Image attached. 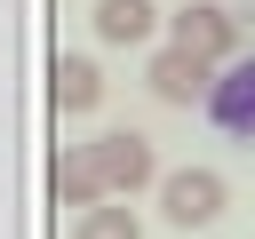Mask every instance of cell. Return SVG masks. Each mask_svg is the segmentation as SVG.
Here are the masks:
<instances>
[{
	"mask_svg": "<svg viewBox=\"0 0 255 239\" xmlns=\"http://www.w3.org/2000/svg\"><path fill=\"white\" fill-rule=\"evenodd\" d=\"M151 0H96V40H112V48H135V40H151Z\"/></svg>",
	"mask_w": 255,
	"mask_h": 239,
	"instance_id": "8",
	"label": "cell"
},
{
	"mask_svg": "<svg viewBox=\"0 0 255 239\" xmlns=\"http://www.w3.org/2000/svg\"><path fill=\"white\" fill-rule=\"evenodd\" d=\"M143 80H151V96H159V104H199V96L215 88V64L167 40V48L151 56V72H143Z\"/></svg>",
	"mask_w": 255,
	"mask_h": 239,
	"instance_id": "5",
	"label": "cell"
},
{
	"mask_svg": "<svg viewBox=\"0 0 255 239\" xmlns=\"http://www.w3.org/2000/svg\"><path fill=\"white\" fill-rule=\"evenodd\" d=\"M167 40L191 48V56H207V64H239V16L215 8V0H183L167 16Z\"/></svg>",
	"mask_w": 255,
	"mask_h": 239,
	"instance_id": "2",
	"label": "cell"
},
{
	"mask_svg": "<svg viewBox=\"0 0 255 239\" xmlns=\"http://www.w3.org/2000/svg\"><path fill=\"white\" fill-rule=\"evenodd\" d=\"M48 104H56L64 120L96 112V104H104V72H96V56H56V64H48Z\"/></svg>",
	"mask_w": 255,
	"mask_h": 239,
	"instance_id": "7",
	"label": "cell"
},
{
	"mask_svg": "<svg viewBox=\"0 0 255 239\" xmlns=\"http://www.w3.org/2000/svg\"><path fill=\"white\" fill-rule=\"evenodd\" d=\"M175 8H183V0H175Z\"/></svg>",
	"mask_w": 255,
	"mask_h": 239,
	"instance_id": "10",
	"label": "cell"
},
{
	"mask_svg": "<svg viewBox=\"0 0 255 239\" xmlns=\"http://www.w3.org/2000/svg\"><path fill=\"white\" fill-rule=\"evenodd\" d=\"M207 120L223 127V135H239V143H255V56H239L215 88H207Z\"/></svg>",
	"mask_w": 255,
	"mask_h": 239,
	"instance_id": "6",
	"label": "cell"
},
{
	"mask_svg": "<svg viewBox=\"0 0 255 239\" xmlns=\"http://www.w3.org/2000/svg\"><path fill=\"white\" fill-rule=\"evenodd\" d=\"M223 207H231V183H223L215 167H175V175H159V215H167L175 231H207Z\"/></svg>",
	"mask_w": 255,
	"mask_h": 239,
	"instance_id": "1",
	"label": "cell"
},
{
	"mask_svg": "<svg viewBox=\"0 0 255 239\" xmlns=\"http://www.w3.org/2000/svg\"><path fill=\"white\" fill-rule=\"evenodd\" d=\"M96 167H104L112 199H135L143 183H159V151H151L135 127H112V135H96Z\"/></svg>",
	"mask_w": 255,
	"mask_h": 239,
	"instance_id": "3",
	"label": "cell"
},
{
	"mask_svg": "<svg viewBox=\"0 0 255 239\" xmlns=\"http://www.w3.org/2000/svg\"><path fill=\"white\" fill-rule=\"evenodd\" d=\"M72 239H143V223H135V207H120V199H96V207H80Z\"/></svg>",
	"mask_w": 255,
	"mask_h": 239,
	"instance_id": "9",
	"label": "cell"
},
{
	"mask_svg": "<svg viewBox=\"0 0 255 239\" xmlns=\"http://www.w3.org/2000/svg\"><path fill=\"white\" fill-rule=\"evenodd\" d=\"M48 199H56V207H96V199H112V183H104V167H96V143H56V159H48Z\"/></svg>",
	"mask_w": 255,
	"mask_h": 239,
	"instance_id": "4",
	"label": "cell"
}]
</instances>
